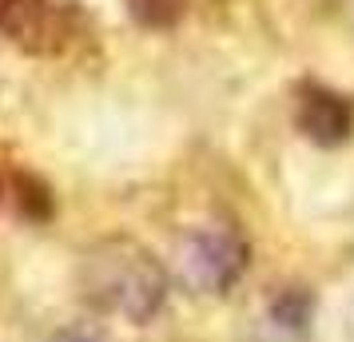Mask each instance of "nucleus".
<instances>
[{
    "mask_svg": "<svg viewBox=\"0 0 354 342\" xmlns=\"http://www.w3.org/2000/svg\"><path fill=\"white\" fill-rule=\"evenodd\" d=\"M80 291L96 310L144 326L160 314L167 298V275L140 243L108 239L84 255Z\"/></svg>",
    "mask_w": 354,
    "mask_h": 342,
    "instance_id": "nucleus-1",
    "label": "nucleus"
},
{
    "mask_svg": "<svg viewBox=\"0 0 354 342\" xmlns=\"http://www.w3.org/2000/svg\"><path fill=\"white\" fill-rule=\"evenodd\" d=\"M247 271V243L227 223H203L176 247V278L195 294H223Z\"/></svg>",
    "mask_w": 354,
    "mask_h": 342,
    "instance_id": "nucleus-2",
    "label": "nucleus"
},
{
    "mask_svg": "<svg viewBox=\"0 0 354 342\" xmlns=\"http://www.w3.org/2000/svg\"><path fill=\"white\" fill-rule=\"evenodd\" d=\"M8 36L28 52H60L80 32L76 0H12L0 20Z\"/></svg>",
    "mask_w": 354,
    "mask_h": 342,
    "instance_id": "nucleus-3",
    "label": "nucleus"
},
{
    "mask_svg": "<svg viewBox=\"0 0 354 342\" xmlns=\"http://www.w3.org/2000/svg\"><path fill=\"white\" fill-rule=\"evenodd\" d=\"M299 131L306 140H315L319 147H335L342 144L354 128V108L346 104V96H338L330 88L310 84L299 92Z\"/></svg>",
    "mask_w": 354,
    "mask_h": 342,
    "instance_id": "nucleus-4",
    "label": "nucleus"
},
{
    "mask_svg": "<svg viewBox=\"0 0 354 342\" xmlns=\"http://www.w3.org/2000/svg\"><path fill=\"white\" fill-rule=\"evenodd\" d=\"M136 24L144 28H171L187 12V0H124Z\"/></svg>",
    "mask_w": 354,
    "mask_h": 342,
    "instance_id": "nucleus-5",
    "label": "nucleus"
},
{
    "mask_svg": "<svg viewBox=\"0 0 354 342\" xmlns=\"http://www.w3.org/2000/svg\"><path fill=\"white\" fill-rule=\"evenodd\" d=\"M52 342H104V339L92 334V330H80V326H68L60 334H52Z\"/></svg>",
    "mask_w": 354,
    "mask_h": 342,
    "instance_id": "nucleus-6",
    "label": "nucleus"
}]
</instances>
